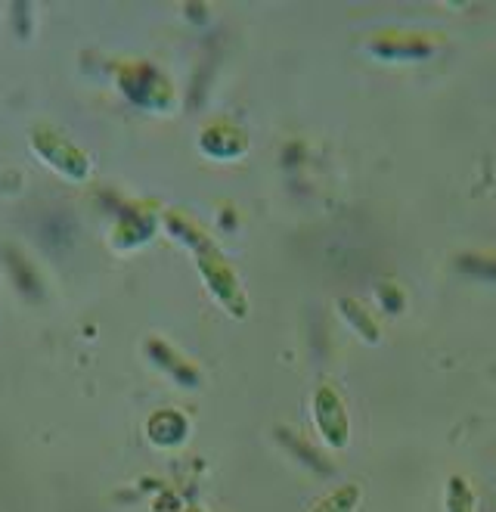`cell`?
Returning <instances> with one entry per match:
<instances>
[{
	"instance_id": "6da1fadb",
	"label": "cell",
	"mask_w": 496,
	"mask_h": 512,
	"mask_svg": "<svg viewBox=\"0 0 496 512\" xmlns=\"http://www.w3.org/2000/svg\"><path fill=\"white\" fill-rule=\"evenodd\" d=\"M174 233L186 236V239H190V243L196 246V252H199V270H202V277L208 280L211 292H214L217 298H221L233 314H245V298H242V292H239L236 274L227 267V261L221 258V252H217V249L208 243L205 233H199V227H177Z\"/></svg>"
},
{
	"instance_id": "7a4b0ae2",
	"label": "cell",
	"mask_w": 496,
	"mask_h": 512,
	"mask_svg": "<svg viewBox=\"0 0 496 512\" xmlns=\"http://www.w3.org/2000/svg\"><path fill=\"white\" fill-rule=\"evenodd\" d=\"M31 146H35V153L50 168H56L62 177L87 180L90 159L84 156V149H78L62 131H56V128H35V131H31Z\"/></svg>"
},
{
	"instance_id": "3957f363",
	"label": "cell",
	"mask_w": 496,
	"mask_h": 512,
	"mask_svg": "<svg viewBox=\"0 0 496 512\" xmlns=\"http://www.w3.org/2000/svg\"><path fill=\"white\" fill-rule=\"evenodd\" d=\"M314 419H317V429L326 438L329 447L341 450L348 447L351 429H348V413L345 404H341L338 391L332 385H320L317 395H314Z\"/></svg>"
},
{
	"instance_id": "277c9868",
	"label": "cell",
	"mask_w": 496,
	"mask_h": 512,
	"mask_svg": "<svg viewBox=\"0 0 496 512\" xmlns=\"http://www.w3.org/2000/svg\"><path fill=\"white\" fill-rule=\"evenodd\" d=\"M121 87H124V94H128L131 100H137L143 106H152V103H159L155 90L165 87V81L155 75L152 69H146V66H134V69H128V75L121 78Z\"/></svg>"
},
{
	"instance_id": "5b68a950",
	"label": "cell",
	"mask_w": 496,
	"mask_h": 512,
	"mask_svg": "<svg viewBox=\"0 0 496 512\" xmlns=\"http://www.w3.org/2000/svg\"><path fill=\"white\" fill-rule=\"evenodd\" d=\"M186 438V419L174 410H162L149 419V441L162 444V447H174Z\"/></svg>"
},
{
	"instance_id": "8992f818",
	"label": "cell",
	"mask_w": 496,
	"mask_h": 512,
	"mask_svg": "<svg viewBox=\"0 0 496 512\" xmlns=\"http://www.w3.org/2000/svg\"><path fill=\"white\" fill-rule=\"evenodd\" d=\"M447 512H478L475 491L462 475H453L447 481Z\"/></svg>"
},
{
	"instance_id": "52a82bcc",
	"label": "cell",
	"mask_w": 496,
	"mask_h": 512,
	"mask_svg": "<svg viewBox=\"0 0 496 512\" xmlns=\"http://www.w3.org/2000/svg\"><path fill=\"white\" fill-rule=\"evenodd\" d=\"M360 503V488L357 485H341L329 497H323L310 512H354Z\"/></svg>"
}]
</instances>
